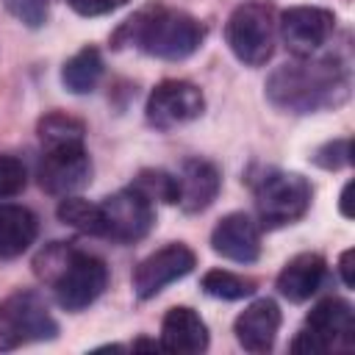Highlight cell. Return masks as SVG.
Wrapping results in <instances>:
<instances>
[{"label":"cell","instance_id":"obj_14","mask_svg":"<svg viewBox=\"0 0 355 355\" xmlns=\"http://www.w3.org/2000/svg\"><path fill=\"white\" fill-rule=\"evenodd\" d=\"M277 330H280V308L275 300L269 297H261L255 302H250L233 322V333H236V341L252 352V355H261V352H269L275 347V338H277Z\"/></svg>","mask_w":355,"mask_h":355},{"label":"cell","instance_id":"obj_17","mask_svg":"<svg viewBox=\"0 0 355 355\" xmlns=\"http://www.w3.org/2000/svg\"><path fill=\"white\" fill-rule=\"evenodd\" d=\"M324 272H327V263L319 252H300L280 269L277 291L288 302H305L319 291Z\"/></svg>","mask_w":355,"mask_h":355},{"label":"cell","instance_id":"obj_26","mask_svg":"<svg viewBox=\"0 0 355 355\" xmlns=\"http://www.w3.org/2000/svg\"><path fill=\"white\" fill-rule=\"evenodd\" d=\"M3 6L8 8L11 17H17L28 28H42L50 11L47 0H3Z\"/></svg>","mask_w":355,"mask_h":355},{"label":"cell","instance_id":"obj_29","mask_svg":"<svg viewBox=\"0 0 355 355\" xmlns=\"http://www.w3.org/2000/svg\"><path fill=\"white\" fill-rule=\"evenodd\" d=\"M349 191H352V183H347L344 191H341V214L344 216H352V211H349Z\"/></svg>","mask_w":355,"mask_h":355},{"label":"cell","instance_id":"obj_12","mask_svg":"<svg viewBox=\"0 0 355 355\" xmlns=\"http://www.w3.org/2000/svg\"><path fill=\"white\" fill-rule=\"evenodd\" d=\"M305 330H311L324 352L330 349H349L355 341V311L341 297H327L311 308L305 319Z\"/></svg>","mask_w":355,"mask_h":355},{"label":"cell","instance_id":"obj_16","mask_svg":"<svg viewBox=\"0 0 355 355\" xmlns=\"http://www.w3.org/2000/svg\"><path fill=\"white\" fill-rule=\"evenodd\" d=\"M178 186H180V194H178L180 208L186 214H197V211H205L216 200L219 186H222V178H219V169L211 161L189 158L180 166Z\"/></svg>","mask_w":355,"mask_h":355},{"label":"cell","instance_id":"obj_15","mask_svg":"<svg viewBox=\"0 0 355 355\" xmlns=\"http://www.w3.org/2000/svg\"><path fill=\"white\" fill-rule=\"evenodd\" d=\"M161 349L178 355H194L208 349V327L205 322L186 305L169 308L161 322Z\"/></svg>","mask_w":355,"mask_h":355},{"label":"cell","instance_id":"obj_11","mask_svg":"<svg viewBox=\"0 0 355 355\" xmlns=\"http://www.w3.org/2000/svg\"><path fill=\"white\" fill-rule=\"evenodd\" d=\"M197 263V255L180 244V241H172L155 252H150L133 272V294L139 300H150L155 297L158 291H164L169 283L186 277Z\"/></svg>","mask_w":355,"mask_h":355},{"label":"cell","instance_id":"obj_8","mask_svg":"<svg viewBox=\"0 0 355 355\" xmlns=\"http://www.w3.org/2000/svg\"><path fill=\"white\" fill-rule=\"evenodd\" d=\"M202 111H205V97L189 80H161L150 92L147 105H144L147 122L158 130L186 125V122L197 119Z\"/></svg>","mask_w":355,"mask_h":355},{"label":"cell","instance_id":"obj_28","mask_svg":"<svg viewBox=\"0 0 355 355\" xmlns=\"http://www.w3.org/2000/svg\"><path fill=\"white\" fill-rule=\"evenodd\" d=\"M338 272H341V280L344 286H355V275H352V250H344L341 258H338Z\"/></svg>","mask_w":355,"mask_h":355},{"label":"cell","instance_id":"obj_23","mask_svg":"<svg viewBox=\"0 0 355 355\" xmlns=\"http://www.w3.org/2000/svg\"><path fill=\"white\" fill-rule=\"evenodd\" d=\"M139 194H144L150 202L158 200V202H178V194H180V186H178V178L164 172V169H141L133 183H130Z\"/></svg>","mask_w":355,"mask_h":355},{"label":"cell","instance_id":"obj_4","mask_svg":"<svg viewBox=\"0 0 355 355\" xmlns=\"http://www.w3.org/2000/svg\"><path fill=\"white\" fill-rule=\"evenodd\" d=\"M225 42L241 64L263 67L275 50V8L266 0L236 6L225 25Z\"/></svg>","mask_w":355,"mask_h":355},{"label":"cell","instance_id":"obj_25","mask_svg":"<svg viewBox=\"0 0 355 355\" xmlns=\"http://www.w3.org/2000/svg\"><path fill=\"white\" fill-rule=\"evenodd\" d=\"M352 161V141L349 139H333L324 141L316 153H313V164L322 169H341Z\"/></svg>","mask_w":355,"mask_h":355},{"label":"cell","instance_id":"obj_18","mask_svg":"<svg viewBox=\"0 0 355 355\" xmlns=\"http://www.w3.org/2000/svg\"><path fill=\"white\" fill-rule=\"evenodd\" d=\"M39 233V222L31 208L0 202V258H17L22 255Z\"/></svg>","mask_w":355,"mask_h":355},{"label":"cell","instance_id":"obj_1","mask_svg":"<svg viewBox=\"0 0 355 355\" xmlns=\"http://www.w3.org/2000/svg\"><path fill=\"white\" fill-rule=\"evenodd\" d=\"M349 94V67L336 55L300 58L277 67L266 80V97L294 114H311L324 105H338Z\"/></svg>","mask_w":355,"mask_h":355},{"label":"cell","instance_id":"obj_7","mask_svg":"<svg viewBox=\"0 0 355 355\" xmlns=\"http://www.w3.org/2000/svg\"><path fill=\"white\" fill-rule=\"evenodd\" d=\"M155 222L153 202L139 194L133 186L105 197L100 202V236L111 239L116 244H133L141 241Z\"/></svg>","mask_w":355,"mask_h":355},{"label":"cell","instance_id":"obj_20","mask_svg":"<svg viewBox=\"0 0 355 355\" xmlns=\"http://www.w3.org/2000/svg\"><path fill=\"white\" fill-rule=\"evenodd\" d=\"M36 133H39V141L44 150L50 147H72V144H83V136H86V128L80 119L69 116V114H61V111H53V114H44L36 125Z\"/></svg>","mask_w":355,"mask_h":355},{"label":"cell","instance_id":"obj_22","mask_svg":"<svg viewBox=\"0 0 355 355\" xmlns=\"http://www.w3.org/2000/svg\"><path fill=\"white\" fill-rule=\"evenodd\" d=\"M202 291L216 300H244L255 291V280L233 275L227 269H211L202 275Z\"/></svg>","mask_w":355,"mask_h":355},{"label":"cell","instance_id":"obj_2","mask_svg":"<svg viewBox=\"0 0 355 355\" xmlns=\"http://www.w3.org/2000/svg\"><path fill=\"white\" fill-rule=\"evenodd\" d=\"M202 39H205V28L200 25V19L166 6H147L136 11L114 33L116 47L136 44L141 53L164 61L189 58L202 44Z\"/></svg>","mask_w":355,"mask_h":355},{"label":"cell","instance_id":"obj_13","mask_svg":"<svg viewBox=\"0 0 355 355\" xmlns=\"http://www.w3.org/2000/svg\"><path fill=\"white\" fill-rule=\"evenodd\" d=\"M211 250L227 261H236V263H252L258 261L261 255V233H258V225L236 211V214H227L216 222L214 233H211Z\"/></svg>","mask_w":355,"mask_h":355},{"label":"cell","instance_id":"obj_19","mask_svg":"<svg viewBox=\"0 0 355 355\" xmlns=\"http://www.w3.org/2000/svg\"><path fill=\"white\" fill-rule=\"evenodd\" d=\"M103 78V55L97 47H83L78 50L61 69V83L72 94H89L97 80Z\"/></svg>","mask_w":355,"mask_h":355},{"label":"cell","instance_id":"obj_24","mask_svg":"<svg viewBox=\"0 0 355 355\" xmlns=\"http://www.w3.org/2000/svg\"><path fill=\"white\" fill-rule=\"evenodd\" d=\"M25 183H28L25 164L14 155H0V200L19 194L25 189Z\"/></svg>","mask_w":355,"mask_h":355},{"label":"cell","instance_id":"obj_5","mask_svg":"<svg viewBox=\"0 0 355 355\" xmlns=\"http://www.w3.org/2000/svg\"><path fill=\"white\" fill-rule=\"evenodd\" d=\"M313 189L297 172L272 169L255 183V211L263 227H283L302 219L311 208Z\"/></svg>","mask_w":355,"mask_h":355},{"label":"cell","instance_id":"obj_3","mask_svg":"<svg viewBox=\"0 0 355 355\" xmlns=\"http://www.w3.org/2000/svg\"><path fill=\"white\" fill-rule=\"evenodd\" d=\"M36 275L55 288V300L64 311H83L89 308L108 283V269L97 255L72 250L61 241H53L42 250L33 261Z\"/></svg>","mask_w":355,"mask_h":355},{"label":"cell","instance_id":"obj_9","mask_svg":"<svg viewBox=\"0 0 355 355\" xmlns=\"http://www.w3.org/2000/svg\"><path fill=\"white\" fill-rule=\"evenodd\" d=\"M280 39L297 58H311L336 28V14L319 6H291L280 14Z\"/></svg>","mask_w":355,"mask_h":355},{"label":"cell","instance_id":"obj_10","mask_svg":"<svg viewBox=\"0 0 355 355\" xmlns=\"http://www.w3.org/2000/svg\"><path fill=\"white\" fill-rule=\"evenodd\" d=\"M92 180V158L83 144L50 147L39 161V186L47 194L69 197Z\"/></svg>","mask_w":355,"mask_h":355},{"label":"cell","instance_id":"obj_27","mask_svg":"<svg viewBox=\"0 0 355 355\" xmlns=\"http://www.w3.org/2000/svg\"><path fill=\"white\" fill-rule=\"evenodd\" d=\"M67 3L80 17H103V14H111V11L122 8L128 0H67Z\"/></svg>","mask_w":355,"mask_h":355},{"label":"cell","instance_id":"obj_21","mask_svg":"<svg viewBox=\"0 0 355 355\" xmlns=\"http://www.w3.org/2000/svg\"><path fill=\"white\" fill-rule=\"evenodd\" d=\"M55 216L80 230V233H89V236H100V202H89L83 197H64L55 208Z\"/></svg>","mask_w":355,"mask_h":355},{"label":"cell","instance_id":"obj_30","mask_svg":"<svg viewBox=\"0 0 355 355\" xmlns=\"http://www.w3.org/2000/svg\"><path fill=\"white\" fill-rule=\"evenodd\" d=\"M133 349H161V341L155 344V341H147V338H139V341L133 344Z\"/></svg>","mask_w":355,"mask_h":355},{"label":"cell","instance_id":"obj_6","mask_svg":"<svg viewBox=\"0 0 355 355\" xmlns=\"http://www.w3.org/2000/svg\"><path fill=\"white\" fill-rule=\"evenodd\" d=\"M58 324L39 291H17L0 302V349L55 338Z\"/></svg>","mask_w":355,"mask_h":355}]
</instances>
